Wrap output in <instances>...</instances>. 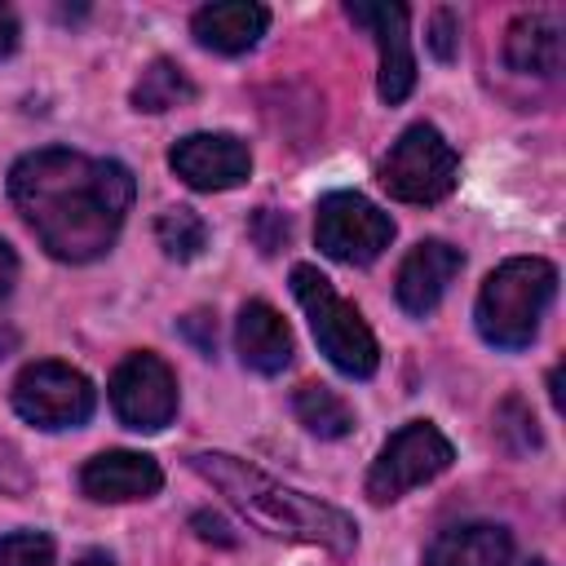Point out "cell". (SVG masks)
<instances>
[{
    "label": "cell",
    "instance_id": "31",
    "mask_svg": "<svg viewBox=\"0 0 566 566\" xmlns=\"http://www.w3.org/2000/svg\"><path fill=\"white\" fill-rule=\"evenodd\" d=\"M526 566H553V562H548V557H531Z\"/></svg>",
    "mask_w": 566,
    "mask_h": 566
},
{
    "label": "cell",
    "instance_id": "19",
    "mask_svg": "<svg viewBox=\"0 0 566 566\" xmlns=\"http://www.w3.org/2000/svg\"><path fill=\"white\" fill-rule=\"evenodd\" d=\"M292 411H296V420H301L310 433H318V438H345V433L354 429L349 402H345L340 394H332L327 385H301V389L292 394Z\"/></svg>",
    "mask_w": 566,
    "mask_h": 566
},
{
    "label": "cell",
    "instance_id": "6",
    "mask_svg": "<svg viewBox=\"0 0 566 566\" xmlns=\"http://www.w3.org/2000/svg\"><path fill=\"white\" fill-rule=\"evenodd\" d=\"M455 460L447 433L429 420H407L402 429L389 433V442L380 447V455L367 469V500L371 504H394L407 491L433 482L438 473H447Z\"/></svg>",
    "mask_w": 566,
    "mask_h": 566
},
{
    "label": "cell",
    "instance_id": "15",
    "mask_svg": "<svg viewBox=\"0 0 566 566\" xmlns=\"http://www.w3.org/2000/svg\"><path fill=\"white\" fill-rule=\"evenodd\" d=\"M234 345H239L243 367H252L261 376H279L292 363V332H287L283 314L274 305H265V301H248L239 310Z\"/></svg>",
    "mask_w": 566,
    "mask_h": 566
},
{
    "label": "cell",
    "instance_id": "27",
    "mask_svg": "<svg viewBox=\"0 0 566 566\" xmlns=\"http://www.w3.org/2000/svg\"><path fill=\"white\" fill-rule=\"evenodd\" d=\"M13 283H18V252L0 239V301L13 292Z\"/></svg>",
    "mask_w": 566,
    "mask_h": 566
},
{
    "label": "cell",
    "instance_id": "9",
    "mask_svg": "<svg viewBox=\"0 0 566 566\" xmlns=\"http://www.w3.org/2000/svg\"><path fill=\"white\" fill-rule=\"evenodd\" d=\"M111 407L137 433L164 429L177 416V376H172V367L150 349L128 354L111 371Z\"/></svg>",
    "mask_w": 566,
    "mask_h": 566
},
{
    "label": "cell",
    "instance_id": "5",
    "mask_svg": "<svg viewBox=\"0 0 566 566\" xmlns=\"http://www.w3.org/2000/svg\"><path fill=\"white\" fill-rule=\"evenodd\" d=\"M376 177L398 203H438L455 190L460 155L433 124H411L398 133V142L380 159Z\"/></svg>",
    "mask_w": 566,
    "mask_h": 566
},
{
    "label": "cell",
    "instance_id": "21",
    "mask_svg": "<svg viewBox=\"0 0 566 566\" xmlns=\"http://www.w3.org/2000/svg\"><path fill=\"white\" fill-rule=\"evenodd\" d=\"M0 566H53V539L44 531L0 535Z\"/></svg>",
    "mask_w": 566,
    "mask_h": 566
},
{
    "label": "cell",
    "instance_id": "17",
    "mask_svg": "<svg viewBox=\"0 0 566 566\" xmlns=\"http://www.w3.org/2000/svg\"><path fill=\"white\" fill-rule=\"evenodd\" d=\"M504 62L522 75H557L562 71V27L548 13H522L509 22Z\"/></svg>",
    "mask_w": 566,
    "mask_h": 566
},
{
    "label": "cell",
    "instance_id": "2",
    "mask_svg": "<svg viewBox=\"0 0 566 566\" xmlns=\"http://www.w3.org/2000/svg\"><path fill=\"white\" fill-rule=\"evenodd\" d=\"M190 469L199 478H208L252 526H261L265 535L279 539H305V544H323L332 553H349L358 544V526L354 517H345L336 504H323L318 495L292 491L283 482H274L270 473H261L256 464L226 455V451H195Z\"/></svg>",
    "mask_w": 566,
    "mask_h": 566
},
{
    "label": "cell",
    "instance_id": "8",
    "mask_svg": "<svg viewBox=\"0 0 566 566\" xmlns=\"http://www.w3.org/2000/svg\"><path fill=\"white\" fill-rule=\"evenodd\" d=\"M314 239L340 265H371L394 243V221L371 199L354 190H332L314 208Z\"/></svg>",
    "mask_w": 566,
    "mask_h": 566
},
{
    "label": "cell",
    "instance_id": "22",
    "mask_svg": "<svg viewBox=\"0 0 566 566\" xmlns=\"http://www.w3.org/2000/svg\"><path fill=\"white\" fill-rule=\"evenodd\" d=\"M424 40H429V53H433L438 62H451L455 49H460V22H455V13H451V9H433Z\"/></svg>",
    "mask_w": 566,
    "mask_h": 566
},
{
    "label": "cell",
    "instance_id": "14",
    "mask_svg": "<svg viewBox=\"0 0 566 566\" xmlns=\"http://www.w3.org/2000/svg\"><path fill=\"white\" fill-rule=\"evenodd\" d=\"M270 27V9L265 4H252V0H217V4H203L195 9L190 18V35L212 49V53H248Z\"/></svg>",
    "mask_w": 566,
    "mask_h": 566
},
{
    "label": "cell",
    "instance_id": "12",
    "mask_svg": "<svg viewBox=\"0 0 566 566\" xmlns=\"http://www.w3.org/2000/svg\"><path fill=\"white\" fill-rule=\"evenodd\" d=\"M464 256L460 248H451L447 239H420L402 265H398V279H394V296L398 305L411 314V318H424L438 310V301L447 296V287L455 283Z\"/></svg>",
    "mask_w": 566,
    "mask_h": 566
},
{
    "label": "cell",
    "instance_id": "20",
    "mask_svg": "<svg viewBox=\"0 0 566 566\" xmlns=\"http://www.w3.org/2000/svg\"><path fill=\"white\" fill-rule=\"evenodd\" d=\"M155 239L164 248V256L172 261H195L208 248V226L195 208H164L155 217Z\"/></svg>",
    "mask_w": 566,
    "mask_h": 566
},
{
    "label": "cell",
    "instance_id": "30",
    "mask_svg": "<svg viewBox=\"0 0 566 566\" xmlns=\"http://www.w3.org/2000/svg\"><path fill=\"white\" fill-rule=\"evenodd\" d=\"M548 385H553V389H548V394H553V407H562V389H557V385H562V367H553V380H548Z\"/></svg>",
    "mask_w": 566,
    "mask_h": 566
},
{
    "label": "cell",
    "instance_id": "13",
    "mask_svg": "<svg viewBox=\"0 0 566 566\" xmlns=\"http://www.w3.org/2000/svg\"><path fill=\"white\" fill-rule=\"evenodd\" d=\"M159 486H164V469L155 464V455L142 451H102L80 469V491L97 504L150 500Z\"/></svg>",
    "mask_w": 566,
    "mask_h": 566
},
{
    "label": "cell",
    "instance_id": "4",
    "mask_svg": "<svg viewBox=\"0 0 566 566\" xmlns=\"http://www.w3.org/2000/svg\"><path fill=\"white\" fill-rule=\"evenodd\" d=\"M292 296L301 301L318 349L327 354V363H332L340 376L367 380V376L380 367V345H376L371 327L363 323V314H358L314 265H292Z\"/></svg>",
    "mask_w": 566,
    "mask_h": 566
},
{
    "label": "cell",
    "instance_id": "3",
    "mask_svg": "<svg viewBox=\"0 0 566 566\" xmlns=\"http://www.w3.org/2000/svg\"><path fill=\"white\" fill-rule=\"evenodd\" d=\"M557 296V270L544 256H509L495 265L478 292V332L495 349H526L539 332L544 310Z\"/></svg>",
    "mask_w": 566,
    "mask_h": 566
},
{
    "label": "cell",
    "instance_id": "24",
    "mask_svg": "<svg viewBox=\"0 0 566 566\" xmlns=\"http://www.w3.org/2000/svg\"><path fill=\"white\" fill-rule=\"evenodd\" d=\"M27 486H31V473L18 455V447L0 438V491H27Z\"/></svg>",
    "mask_w": 566,
    "mask_h": 566
},
{
    "label": "cell",
    "instance_id": "25",
    "mask_svg": "<svg viewBox=\"0 0 566 566\" xmlns=\"http://www.w3.org/2000/svg\"><path fill=\"white\" fill-rule=\"evenodd\" d=\"M181 332H186L208 358L217 354V323H212L208 314H186V318H181Z\"/></svg>",
    "mask_w": 566,
    "mask_h": 566
},
{
    "label": "cell",
    "instance_id": "28",
    "mask_svg": "<svg viewBox=\"0 0 566 566\" xmlns=\"http://www.w3.org/2000/svg\"><path fill=\"white\" fill-rule=\"evenodd\" d=\"M18 18H13V9L9 4H0V57H9L13 49H18Z\"/></svg>",
    "mask_w": 566,
    "mask_h": 566
},
{
    "label": "cell",
    "instance_id": "11",
    "mask_svg": "<svg viewBox=\"0 0 566 566\" xmlns=\"http://www.w3.org/2000/svg\"><path fill=\"white\" fill-rule=\"evenodd\" d=\"M168 168L190 190H234L252 172V150L234 133H190L168 150Z\"/></svg>",
    "mask_w": 566,
    "mask_h": 566
},
{
    "label": "cell",
    "instance_id": "10",
    "mask_svg": "<svg viewBox=\"0 0 566 566\" xmlns=\"http://www.w3.org/2000/svg\"><path fill=\"white\" fill-rule=\"evenodd\" d=\"M345 13L371 31L376 53H380V80L376 93L380 102L398 106L416 88V57H411V35H407V9L389 0H349Z\"/></svg>",
    "mask_w": 566,
    "mask_h": 566
},
{
    "label": "cell",
    "instance_id": "7",
    "mask_svg": "<svg viewBox=\"0 0 566 566\" xmlns=\"http://www.w3.org/2000/svg\"><path fill=\"white\" fill-rule=\"evenodd\" d=\"M97 407L93 380L71 363L40 358L27 363L13 380V411L35 429H80Z\"/></svg>",
    "mask_w": 566,
    "mask_h": 566
},
{
    "label": "cell",
    "instance_id": "29",
    "mask_svg": "<svg viewBox=\"0 0 566 566\" xmlns=\"http://www.w3.org/2000/svg\"><path fill=\"white\" fill-rule=\"evenodd\" d=\"M75 566H115V562H111V553L88 548V553H80V557H75Z\"/></svg>",
    "mask_w": 566,
    "mask_h": 566
},
{
    "label": "cell",
    "instance_id": "18",
    "mask_svg": "<svg viewBox=\"0 0 566 566\" xmlns=\"http://www.w3.org/2000/svg\"><path fill=\"white\" fill-rule=\"evenodd\" d=\"M186 102H195V84L168 57H155L142 71V80L133 84V106L146 111V115H159V111H172V106H186Z\"/></svg>",
    "mask_w": 566,
    "mask_h": 566
},
{
    "label": "cell",
    "instance_id": "26",
    "mask_svg": "<svg viewBox=\"0 0 566 566\" xmlns=\"http://www.w3.org/2000/svg\"><path fill=\"white\" fill-rule=\"evenodd\" d=\"M190 522H195V531H199L203 539H217V544H226V548L234 544V531H230V526H226L217 513H195Z\"/></svg>",
    "mask_w": 566,
    "mask_h": 566
},
{
    "label": "cell",
    "instance_id": "16",
    "mask_svg": "<svg viewBox=\"0 0 566 566\" xmlns=\"http://www.w3.org/2000/svg\"><path fill=\"white\" fill-rule=\"evenodd\" d=\"M509 562H513V535L491 522H469L442 531L424 548L420 566H509Z\"/></svg>",
    "mask_w": 566,
    "mask_h": 566
},
{
    "label": "cell",
    "instance_id": "23",
    "mask_svg": "<svg viewBox=\"0 0 566 566\" xmlns=\"http://www.w3.org/2000/svg\"><path fill=\"white\" fill-rule=\"evenodd\" d=\"M252 239H256V248L270 256V252H279L283 243H287V217H279L274 208H256V217H252Z\"/></svg>",
    "mask_w": 566,
    "mask_h": 566
},
{
    "label": "cell",
    "instance_id": "1",
    "mask_svg": "<svg viewBox=\"0 0 566 566\" xmlns=\"http://www.w3.org/2000/svg\"><path fill=\"white\" fill-rule=\"evenodd\" d=\"M137 181L119 159L44 146L9 168V199L49 256L84 265L115 248Z\"/></svg>",
    "mask_w": 566,
    "mask_h": 566
}]
</instances>
